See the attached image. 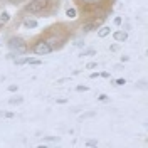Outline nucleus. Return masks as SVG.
<instances>
[{
  "label": "nucleus",
  "instance_id": "obj_28",
  "mask_svg": "<svg viewBox=\"0 0 148 148\" xmlns=\"http://www.w3.org/2000/svg\"><path fill=\"white\" fill-rule=\"evenodd\" d=\"M46 140H47V141H56L57 138H54V136H46Z\"/></svg>",
  "mask_w": 148,
  "mask_h": 148
},
{
  "label": "nucleus",
  "instance_id": "obj_13",
  "mask_svg": "<svg viewBox=\"0 0 148 148\" xmlns=\"http://www.w3.org/2000/svg\"><path fill=\"white\" fill-rule=\"evenodd\" d=\"M27 64H30V66H40L42 64V61H39V59H32V57H29V62Z\"/></svg>",
  "mask_w": 148,
  "mask_h": 148
},
{
  "label": "nucleus",
  "instance_id": "obj_10",
  "mask_svg": "<svg viewBox=\"0 0 148 148\" xmlns=\"http://www.w3.org/2000/svg\"><path fill=\"white\" fill-rule=\"evenodd\" d=\"M94 29H98V27H96L93 22H89V24H86V25H84V32H91V30H94Z\"/></svg>",
  "mask_w": 148,
  "mask_h": 148
},
{
  "label": "nucleus",
  "instance_id": "obj_17",
  "mask_svg": "<svg viewBox=\"0 0 148 148\" xmlns=\"http://www.w3.org/2000/svg\"><path fill=\"white\" fill-rule=\"evenodd\" d=\"M76 91H79V93H86V91H88V86L79 84V86H76Z\"/></svg>",
  "mask_w": 148,
  "mask_h": 148
},
{
  "label": "nucleus",
  "instance_id": "obj_15",
  "mask_svg": "<svg viewBox=\"0 0 148 148\" xmlns=\"http://www.w3.org/2000/svg\"><path fill=\"white\" fill-rule=\"evenodd\" d=\"M101 0H81V3H86V5H96Z\"/></svg>",
  "mask_w": 148,
  "mask_h": 148
},
{
  "label": "nucleus",
  "instance_id": "obj_14",
  "mask_svg": "<svg viewBox=\"0 0 148 148\" xmlns=\"http://www.w3.org/2000/svg\"><path fill=\"white\" fill-rule=\"evenodd\" d=\"M113 84H115V86H125V84H126V79H125V78H119V79H116Z\"/></svg>",
  "mask_w": 148,
  "mask_h": 148
},
{
  "label": "nucleus",
  "instance_id": "obj_26",
  "mask_svg": "<svg viewBox=\"0 0 148 148\" xmlns=\"http://www.w3.org/2000/svg\"><path fill=\"white\" fill-rule=\"evenodd\" d=\"M99 76H103V78H109V72H106V71H104V72H101Z\"/></svg>",
  "mask_w": 148,
  "mask_h": 148
},
{
  "label": "nucleus",
  "instance_id": "obj_21",
  "mask_svg": "<svg viewBox=\"0 0 148 148\" xmlns=\"http://www.w3.org/2000/svg\"><path fill=\"white\" fill-rule=\"evenodd\" d=\"M98 99L99 101H108V96L106 94H101V96H98Z\"/></svg>",
  "mask_w": 148,
  "mask_h": 148
},
{
  "label": "nucleus",
  "instance_id": "obj_8",
  "mask_svg": "<svg viewBox=\"0 0 148 148\" xmlns=\"http://www.w3.org/2000/svg\"><path fill=\"white\" fill-rule=\"evenodd\" d=\"M10 15L7 14V12H2V15H0V24H5V22H9Z\"/></svg>",
  "mask_w": 148,
  "mask_h": 148
},
{
  "label": "nucleus",
  "instance_id": "obj_20",
  "mask_svg": "<svg viewBox=\"0 0 148 148\" xmlns=\"http://www.w3.org/2000/svg\"><path fill=\"white\" fill-rule=\"evenodd\" d=\"M9 91H10V93H14V91H17V86H15V84H10V86H9Z\"/></svg>",
  "mask_w": 148,
  "mask_h": 148
},
{
  "label": "nucleus",
  "instance_id": "obj_18",
  "mask_svg": "<svg viewBox=\"0 0 148 148\" xmlns=\"http://www.w3.org/2000/svg\"><path fill=\"white\" fill-rule=\"evenodd\" d=\"M98 145V140H88L86 141V147H96Z\"/></svg>",
  "mask_w": 148,
  "mask_h": 148
},
{
  "label": "nucleus",
  "instance_id": "obj_22",
  "mask_svg": "<svg viewBox=\"0 0 148 148\" xmlns=\"http://www.w3.org/2000/svg\"><path fill=\"white\" fill-rule=\"evenodd\" d=\"M121 22H123L121 17H116V19H115V25H121Z\"/></svg>",
  "mask_w": 148,
  "mask_h": 148
},
{
  "label": "nucleus",
  "instance_id": "obj_7",
  "mask_svg": "<svg viewBox=\"0 0 148 148\" xmlns=\"http://www.w3.org/2000/svg\"><path fill=\"white\" fill-rule=\"evenodd\" d=\"M66 15H68L69 19H76V17H78V12H76V9H72V7H71V9L66 10Z\"/></svg>",
  "mask_w": 148,
  "mask_h": 148
},
{
  "label": "nucleus",
  "instance_id": "obj_2",
  "mask_svg": "<svg viewBox=\"0 0 148 148\" xmlns=\"http://www.w3.org/2000/svg\"><path fill=\"white\" fill-rule=\"evenodd\" d=\"M32 50H34V54H37V56H46V54H49L52 52V47L49 46V42L47 40H37L34 46H32Z\"/></svg>",
  "mask_w": 148,
  "mask_h": 148
},
{
  "label": "nucleus",
  "instance_id": "obj_4",
  "mask_svg": "<svg viewBox=\"0 0 148 148\" xmlns=\"http://www.w3.org/2000/svg\"><path fill=\"white\" fill-rule=\"evenodd\" d=\"M113 37H115V40H118V42H125V40L128 39V34L125 30H118V32L113 34Z\"/></svg>",
  "mask_w": 148,
  "mask_h": 148
},
{
  "label": "nucleus",
  "instance_id": "obj_25",
  "mask_svg": "<svg viewBox=\"0 0 148 148\" xmlns=\"http://www.w3.org/2000/svg\"><path fill=\"white\" fill-rule=\"evenodd\" d=\"M126 61H130L128 56H121V62H126Z\"/></svg>",
  "mask_w": 148,
  "mask_h": 148
},
{
  "label": "nucleus",
  "instance_id": "obj_3",
  "mask_svg": "<svg viewBox=\"0 0 148 148\" xmlns=\"http://www.w3.org/2000/svg\"><path fill=\"white\" fill-rule=\"evenodd\" d=\"M9 47L12 50H15V54H17V52L24 54V52L27 50V44L24 42L22 37H12V39H9Z\"/></svg>",
  "mask_w": 148,
  "mask_h": 148
},
{
  "label": "nucleus",
  "instance_id": "obj_5",
  "mask_svg": "<svg viewBox=\"0 0 148 148\" xmlns=\"http://www.w3.org/2000/svg\"><path fill=\"white\" fill-rule=\"evenodd\" d=\"M109 32H111V29H109L108 25H103V27H99L98 29V37H106V35H109Z\"/></svg>",
  "mask_w": 148,
  "mask_h": 148
},
{
  "label": "nucleus",
  "instance_id": "obj_12",
  "mask_svg": "<svg viewBox=\"0 0 148 148\" xmlns=\"http://www.w3.org/2000/svg\"><path fill=\"white\" fill-rule=\"evenodd\" d=\"M27 62H29V57H20V59H15V64H17V66L27 64Z\"/></svg>",
  "mask_w": 148,
  "mask_h": 148
},
{
  "label": "nucleus",
  "instance_id": "obj_24",
  "mask_svg": "<svg viewBox=\"0 0 148 148\" xmlns=\"http://www.w3.org/2000/svg\"><path fill=\"white\" fill-rule=\"evenodd\" d=\"M91 79H96V78H99V72H91V76H89Z\"/></svg>",
  "mask_w": 148,
  "mask_h": 148
},
{
  "label": "nucleus",
  "instance_id": "obj_6",
  "mask_svg": "<svg viewBox=\"0 0 148 148\" xmlns=\"http://www.w3.org/2000/svg\"><path fill=\"white\" fill-rule=\"evenodd\" d=\"M24 25H25L27 29H35V27H37V20H34V19H25V20H24Z\"/></svg>",
  "mask_w": 148,
  "mask_h": 148
},
{
  "label": "nucleus",
  "instance_id": "obj_16",
  "mask_svg": "<svg viewBox=\"0 0 148 148\" xmlns=\"http://www.w3.org/2000/svg\"><path fill=\"white\" fill-rule=\"evenodd\" d=\"M81 56H94V49H88V50H83Z\"/></svg>",
  "mask_w": 148,
  "mask_h": 148
},
{
  "label": "nucleus",
  "instance_id": "obj_1",
  "mask_svg": "<svg viewBox=\"0 0 148 148\" xmlns=\"http://www.w3.org/2000/svg\"><path fill=\"white\" fill-rule=\"evenodd\" d=\"M49 7V0H30L25 5V12L29 14H42Z\"/></svg>",
  "mask_w": 148,
  "mask_h": 148
},
{
  "label": "nucleus",
  "instance_id": "obj_23",
  "mask_svg": "<svg viewBox=\"0 0 148 148\" xmlns=\"http://www.w3.org/2000/svg\"><path fill=\"white\" fill-rule=\"evenodd\" d=\"M86 68H88V69H94V68H96V62H89Z\"/></svg>",
  "mask_w": 148,
  "mask_h": 148
},
{
  "label": "nucleus",
  "instance_id": "obj_27",
  "mask_svg": "<svg viewBox=\"0 0 148 148\" xmlns=\"http://www.w3.org/2000/svg\"><path fill=\"white\" fill-rule=\"evenodd\" d=\"M56 103H59V104H64V103H68V99H57Z\"/></svg>",
  "mask_w": 148,
  "mask_h": 148
},
{
  "label": "nucleus",
  "instance_id": "obj_19",
  "mask_svg": "<svg viewBox=\"0 0 148 148\" xmlns=\"http://www.w3.org/2000/svg\"><path fill=\"white\" fill-rule=\"evenodd\" d=\"M94 115H96V113H94V111H89V113H84V115H83V116H81V118H83V119H86V118H93V116H94Z\"/></svg>",
  "mask_w": 148,
  "mask_h": 148
},
{
  "label": "nucleus",
  "instance_id": "obj_11",
  "mask_svg": "<svg viewBox=\"0 0 148 148\" xmlns=\"http://www.w3.org/2000/svg\"><path fill=\"white\" fill-rule=\"evenodd\" d=\"M22 101H24V98H20V96H19V98H10V99H9L10 104H20Z\"/></svg>",
  "mask_w": 148,
  "mask_h": 148
},
{
  "label": "nucleus",
  "instance_id": "obj_9",
  "mask_svg": "<svg viewBox=\"0 0 148 148\" xmlns=\"http://www.w3.org/2000/svg\"><path fill=\"white\" fill-rule=\"evenodd\" d=\"M0 116H3V118H14L15 113H12V111H0Z\"/></svg>",
  "mask_w": 148,
  "mask_h": 148
}]
</instances>
